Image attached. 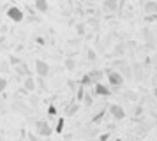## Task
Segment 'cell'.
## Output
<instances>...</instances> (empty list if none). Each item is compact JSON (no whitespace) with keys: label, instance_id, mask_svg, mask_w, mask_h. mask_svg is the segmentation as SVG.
Here are the masks:
<instances>
[{"label":"cell","instance_id":"1","mask_svg":"<svg viewBox=\"0 0 157 141\" xmlns=\"http://www.w3.org/2000/svg\"><path fill=\"white\" fill-rule=\"evenodd\" d=\"M53 127L48 124V122H44V120H37L36 122V132L39 136H43V138H50L51 134H53Z\"/></svg>","mask_w":157,"mask_h":141},{"label":"cell","instance_id":"2","mask_svg":"<svg viewBox=\"0 0 157 141\" xmlns=\"http://www.w3.org/2000/svg\"><path fill=\"white\" fill-rule=\"evenodd\" d=\"M7 18L11 21H14V23H21L25 20V13L18 6H9L7 7Z\"/></svg>","mask_w":157,"mask_h":141},{"label":"cell","instance_id":"3","mask_svg":"<svg viewBox=\"0 0 157 141\" xmlns=\"http://www.w3.org/2000/svg\"><path fill=\"white\" fill-rule=\"evenodd\" d=\"M106 76H108V83L111 85L113 88H120L124 85V76L120 72H117V70H108Z\"/></svg>","mask_w":157,"mask_h":141},{"label":"cell","instance_id":"4","mask_svg":"<svg viewBox=\"0 0 157 141\" xmlns=\"http://www.w3.org/2000/svg\"><path fill=\"white\" fill-rule=\"evenodd\" d=\"M108 111H109V115H111L115 120H124L125 118V115H127L125 109H124L120 104H111L109 108H108Z\"/></svg>","mask_w":157,"mask_h":141},{"label":"cell","instance_id":"5","mask_svg":"<svg viewBox=\"0 0 157 141\" xmlns=\"http://www.w3.org/2000/svg\"><path fill=\"white\" fill-rule=\"evenodd\" d=\"M36 72L39 78H46L50 74V65L44 60H36Z\"/></svg>","mask_w":157,"mask_h":141},{"label":"cell","instance_id":"6","mask_svg":"<svg viewBox=\"0 0 157 141\" xmlns=\"http://www.w3.org/2000/svg\"><path fill=\"white\" fill-rule=\"evenodd\" d=\"M94 92H95V95H101V97H109L111 95V88L106 86V85H102V83L94 85Z\"/></svg>","mask_w":157,"mask_h":141},{"label":"cell","instance_id":"7","mask_svg":"<svg viewBox=\"0 0 157 141\" xmlns=\"http://www.w3.org/2000/svg\"><path fill=\"white\" fill-rule=\"evenodd\" d=\"M143 11H145L147 16H154V14H157V2H154V0L145 2V4H143Z\"/></svg>","mask_w":157,"mask_h":141},{"label":"cell","instance_id":"8","mask_svg":"<svg viewBox=\"0 0 157 141\" xmlns=\"http://www.w3.org/2000/svg\"><path fill=\"white\" fill-rule=\"evenodd\" d=\"M14 70H16V74L18 76H21V78H30L32 76V70L29 69V65L23 62L21 65H18V67H14Z\"/></svg>","mask_w":157,"mask_h":141},{"label":"cell","instance_id":"9","mask_svg":"<svg viewBox=\"0 0 157 141\" xmlns=\"http://www.w3.org/2000/svg\"><path fill=\"white\" fill-rule=\"evenodd\" d=\"M36 86H37V81H36V79H34L32 76H30V78H25V79H23V90H25V92L36 90Z\"/></svg>","mask_w":157,"mask_h":141},{"label":"cell","instance_id":"10","mask_svg":"<svg viewBox=\"0 0 157 141\" xmlns=\"http://www.w3.org/2000/svg\"><path fill=\"white\" fill-rule=\"evenodd\" d=\"M34 9H36L37 13H48L50 4H48L46 0H36V2H34Z\"/></svg>","mask_w":157,"mask_h":141},{"label":"cell","instance_id":"11","mask_svg":"<svg viewBox=\"0 0 157 141\" xmlns=\"http://www.w3.org/2000/svg\"><path fill=\"white\" fill-rule=\"evenodd\" d=\"M79 109V102H71V104L65 108V115L67 116H72V115H76Z\"/></svg>","mask_w":157,"mask_h":141},{"label":"cell","instance_id":"12","mask_svg":"<svg viewBox=\"0 0 157 141\" xmlns=\"http://www.w3.org/2000/svg\"><path fill=\"white\" fill-rule=\"evenodd\" d=\"M102 7H104L106 11H111V13H115V11L118 9V4H117L115 0H104V2H102Z\"/></svg>","mask_w":157,"mask_h":141},{"label":"cell","instance_id":"13","mask_svg":"<svg viewBox=\"0 0 157 141\" xmlns=\"http://www.w3.org/2000/svg\"><path fill=\"white\" fill-rule=\"evenodd\" d=\"M88 76L92 78V81H94V85L95 83H101V78H102V70H90V72H88Z\"/></svg>","mask_w":157,"mask_h":141},{"label":"cell","instance_id":"14","mask_svg":"<svg viewBox=\"0 0 157 141\" xmlns=\"http://www.w3.org/2000/svg\"><path fill=\"white\" fill-rule=\"evenodd\" d=\"M120 69H122V76H124V78H127V79H129V78H132V70H131L132 67H131L129 63H124Z\"/></svg>","mask_w":157,"mask_h":141},{"label":"cell","instance_id":"15","mask_svg":"<svg viewBox=\"0 0 157 141\" xmlns=\"http://www.w3.org/2000/svg\"><path fill=\"white\" fill-rule=\"evenodd\" d=\"M7 62L11 63L13 67H18V65H21V63H23V60L20 58V56H16V55H11V56H9V60H7Z\"/></svg>","mask_w":157,"mask_h":141},{"label":"cell","instance_id":"16","mask_svg":"<svg viewBox=\"0 0 157 141\" xmlns=\"http://www.w3.org/2000/svg\"><path fill=\"white\" fill-rule=\"evenodd\" d=\"M64 125H65V120L64 118H58L57 120V125H55V132L62 134V132H64Z\"/></svg>","mask_w":157,"mask_h":141},{"label":"cell","instance_id":"17","mask_svg":"<svg viewBox=\"0 0 157 141\" xmlns=\"http://www.w3.org/2000/svg\"><path fill=\"white\" fill-rule=\"evenodd\" d=\"M85 99V86H78V92H76V102H81Z\"/></svg>","mask_w":157,"mask_h":141},{"label":"cell","instance_id":"18","mask_svg":"<svg viewBox=\"0 0 157 141\" xmlns=\"http://www.w3.org/2000/svg\"><path fill=\"white\" fill-rule=\"evenodd\" d=\"M79 85H81V86H90V85H94V81H92V78L88 76V74H85V76L81 78V81H79Z\"/></svg>","mask_w":157,"mask_h":141},{"label":"cell","instance_id":"19","mask_svg":"<svg viewBox=\"0 0 157 141\" xmlns=\"http://www.w3.org/2000/svg\"><path fill=\"white\" fill-rule=\"evenodd\" d=\"M85 32H86V25L85 23H78V25H76V34H78L79 37H83Z\"/></svg>","mask_w":157,"mask_h":141},{"label":"cell","instance_id":"20","mask_svg":"<svg viewBox=\"0 0 157 141\" xmlns=\"http://www.w3.org/2000/svg\"><path fill=\"white\" fill-rule=\"evenodd\" d=\"M74 67H76V62H74L72 56H69V58L65 60V69L67 70H74Z\"/></svg>","mask_w":157,"mask_h":141},{"label":"cell","instance_id":"21","mask_svg":"<svg viewBox=\"0 0 157 141\" xmlns=\"http://www.w3.org/2000/svg\"><path fill=\"white\" fill-rule=\"evenodd\" d=\"M86 58H88L90 62H95V60H97V55H95V51H94L92 48L86 49Z\"/></svg>","mask_w":157,"mask_h":141},{"label":"cell","instance_id":"22","mask_svg":"<svg viewBox=\"0 0 157 141\" xmlns=\"http://www.w3.org/2000/svg\"><path fill=\"white\" fill-rule=\"evenodd\" d=\"M104 113H106V109H102V111H99L97 115H94V118H92V122H94V124H99L101 120L104 118Z\"/></svg>","mask_w":157,"mask_h":141},{"label":"cell","instance_id":"23","mask_svg":"<svg viewBox=\"0 0 157 141\" xmlns=\"http://www.w3.org/2000/svg\"><path fill=\"white\" fill-rule=\"evenodd\" d=\"M113 55H124V44H117V48H115V51H113Z\"/></svg>","mask_w":157,"mask_h":141},{"label":"cell","instance_id":"24","mask_svg":"<svg viewBox=\"0 0 157 141\" xmlns=\"http://www.w3.org/2000/svg\"><path fill=\"white\" fill-rule=\"evenodd\" d=\"M48 115H50V116H57V108H55V104L48 106Z\"/></svg>","mask_w":157,"mask_h":141},{"label":"cell","instance_id":"25","mask_svg":"<svg viewBox=\"0 0 157 141\" xmlns=\"http://www.w3.org/2000/svg\"><path fill=\"white\" fill-rule=\"evenodd\" d=\"M6 86H7V79L6 78H0V93L6 90Z\"/></svg>","mask_w":157,"mask_h":141},{"label":"cell","instance_id":"26","mask_svg":"<svg viewBox=\"0 0 157 141\" xmlns=\"http://www.w3.org/2000/svg\"><path fill=\"white\" fill-rule=\"evenodd\" d=\"M9 65H11L9 62H2V63H0V69L4 70V72H7V70H9Z\"/></svg>","mask_w":157,"mask_h":141},{"label":"cell","instance_id":"27","mask_svg":"<svg viewBox=\"0 0 157 141\" xmlns=\"http://www.w3.org/2000/svg\"><path fill=\"white\" fill-rule=\"evenodd\" d=\"M83 101H85V104H86V106H90V104H92V95L85 93V99H83Z\"/></svg>","mask_w":157,"mask_h":141},{"label":"cell","instance_id":"28","mask_svg":"<svg viewBox=\"0 0 157 141\" xmlns=\"http://www.w3.org/2000/svg\"><path fill=\"white\" fill-rule=\"evenodd\" d=\"M88 23H90V25H92V27H95V28L99 27V21L95 20V18H90V20H88Z\"/></svg>","mask_w":157,"mask_h":141},{"label":"cell","instance_id":"29","mask_svg":"<svg viewBox=\"0 0 157 141\" xmlns=\"http://www.w3.org/2000/svg\"><path fill=\"white\" fill-rule=\"evenodd\" d=\"M108 139H109V132L101 134V136H99V141H108Z\"/></svg>","mask_w":157,"mask_h":141},{"label":"cell","instance_id":"30","mask_svg":"<svg viewBox=\"0 0 157 141\" xmlns=\"http://www.w3.org/2000/svg\"><path fill=\"white\" fill-rule=\"evenodd\" d=\"M145 21H157V14H154V16H145Z\"/></svg>","mask_w":157,"mask_h":141},{"label":"cell","instance_id":"31","mask_svg":"<svg viewBox=\"0 0 157 141\" xmlns=\"http://www.w3.org/2000/svg\"><path fill=\"white\" fill-rule=\"evenodd\" d=\"M36 42H37V44H41V46H43V44H44V39H43V37H36Z\"/></svg>","mask_w":157,"mask_h":141},{"label":"cell","instance_id":"32","mask_svg":"<svg viewBox=\"0 0 157 141\" xmlns=\"http://www.w3.org/2000/svg\"><path fill=\"white\" fill-rule=\"evenodd\" d=\"M67 85H69V88H71V90H74V88H76V83H74L72 79H71V81H69V83H67Z\"/></svg>","mask_w":157,"mask_h":141},{"label":"cell","instance_id":"33","mask_svg":"<svg viewBox=\"0 0 157 141\" xmlns=\"http://www.w3.org/2000/svg\"><path fill=\"white\" fill-rule=\"evenodd\" d=\"M154 97H155V101H157V86H154Z\"/></svg>","mask_w":157,"mask_h":141},{"label":"cell","instance_id":"34","mask_svg":"<svg viewBox=\"0 0 157 141\" xmlns=\"http://www.w3.org/2000/svg\"><path fill=\"white\" fill-rule=\"evenodd\" d=\"M115 141H124V139H115Z\"/></svg>","mask_w":157,"mask_h":141},{"label":"cell","instance_id":"35","mask_svg":"<svg viewBox=\"0 0 157 141\" xmlns=\"http://www.w3.org/2000/svg\"><path fill=\"white\" fill-rule=\"evenodd\" d=\"M0 141H2V139H0Z\"/></svg>","mask_w":157,"mask_h":141}]
</instances>
